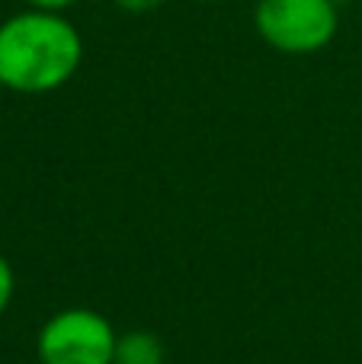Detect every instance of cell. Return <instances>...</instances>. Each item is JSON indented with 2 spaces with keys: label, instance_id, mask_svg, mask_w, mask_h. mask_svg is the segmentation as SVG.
<instances>
[{
  "label": "cell",
  "instance_id": "obj_1",
  "mask_svg": "<svg viewBox=\"0 0 362 364\" xmlns=\"http://www.w3.org/2000/svg\"><path fill=\"white\" fill-rule=\"evenodd\" d=\"M83 38L64 13L23 10L0 23V87L42 96L74 80Z\"/></svg>",
  "mask_w": 362,
  "mask_h": 364
},
{
  "label": "cell",
  "instance_id": "obj_2",
  "mask_svg": "<svg viewBox=\"0 0 362 364\" xmlns=\"http://www.w3.org/2000/svg\"><path fill=\"white\" fill-rule=\"evenodd\" d=\"M254 29L282 55H318L340 29L333 0H257Z\"/></svg>",
  "mask_w": 362,
  "mask_h": 364
},
{
  "label": "cell",
  "instance_id": "obj_3",
  "mask_svg": "<svg viewBox=\"0 0 362 364\" xmlns=\"http://www.w3.org/2000/svg\"><path fill=\"white\" fill-rule=\"evenodd\" d=\"M119 333L103 314L90 307H68L51 314L36 336L42 364H113Z\"/></svg>",
  "mask_w": 362,
  "mask_h": 364
},
{
  "label": "cell",
  "instance_id": "obj_4",
  "mask_svg": "<svg viewBox=\"0 0 362 364\" xmlns=\"http://www.w3.org/2000/svg\"><path fill=\"white\" fill-rule=\"evenodd\" d=\"M167 361V348L148 329H132L122 333L115 342V361L113 364H164Z\"/></svg>",
  "mask_w": 362,
  "mask_h": 364
},
{
  "label": "cell",
  "instance_id": "obj_5",
  "mask_svg": "<svg viewBox=\"0 0 362 364\" xmlns=\"http://www.w3.org/2000/svg\"><path fill=\"white\" fill-rule=\"evenodd\" d=\"M13 294H16V275H13V265L10 259L0 252V314L10 307Z\"/></svg>",
  "mask_w": 362,
  "mask_h": 364
},
{
  "label": "cell",
  "instance_id": "obj_6",
  "mask_svg": "<svg viewBox=\"0 0 362 364\" xmlns=\"http://www.w3.org/2000/svg\"><path fill=\"white\" fill-rule=\"evenodd\" d=\"M113 4L125 13H148V10H157L164 0H113Z\"/></svg>",
  "mask_w": 362,
  "mask_h": 364
},
{
  "label": "cell",
  "instance_id": "obj_7",
  "mask_svg": "<svg viewBox=\"0 0 362 364\" xmlns=\"http://www.w3.org/2000/svg\"><path fill=\"white\" fill-rule=\"evenodd\" d=\"M32 10H48V13H64L68 6H74L77 0H26Z\"/></svg>",
  "mask_w": 362,
  "mask_h": 364
},
{
  "label": "cell",
  "instance_id": "obj_8",
  "mask_svg": "<svg viewBox=\"0 0 362 364\" xmlns=\"http://www.w3.org/2000/svg\"><path fill=\"white\" fill-rule=\"evenodd\" d=\"M196 4H224V0H196Z\"/></svg>",
  "mask_w": 362,
  "mask_h": 364
},
{
  "label": "cell",
  "instance_id": "obj_9",
  "mask_svg": "<svg viewBox=\"0 0 362 364\" xmlns=\"http://www.w3.org/2000/svg\"><path fill=\"white\" fill-rule=\"evenodd\" d=\"M0 90H4V87H0Z\"/></svg>",
  "mask_w": 362,
  "mask_h": 364
}]
</instances>
